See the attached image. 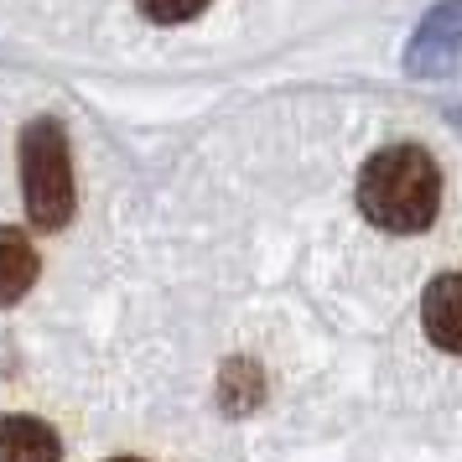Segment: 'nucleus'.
<instances>
[{"label":"nucleus","mask_w":462,"mask_h":462,"mask_svg":"<svg viewBox=\"0 0 462 462\" xmlns=\"http://www.w3.org/2000/svg\"><path fill=\"white\" fill-rule=\"evenodd\" d=\"M441 171L420 146H384L358 171V208L384 234H420L437 218Z\"/></svg>","instance_id":"nucleus-1"},{"label":"nucleus","mask_w":462,"mask_h":462,"mask_svg":"<svg viewBox=\"0 0 462 462\" xmlns=\"http://www.w3.org/2000/svg\"><path fill=\"white\" fill-rule=\"evenodd\" d=\"M457 52H462V0H441L437 11L416 26L405 68L411 73H441V68L457 63Z\"/></svg>","instance_id":"nucleus-3"},{"label":"nucleus","mask_w":462,"mask_h":462,"mask_svg":"<svg viewBox=\"0 0 462 462\" xmlns=\"http://www.w3.org/2000/svg\"><path fill=\"white\" fill-rule=\"evenodd\" d=\"M135 5L156 26H177V22H192L198 11H208V0H135Z\"/></svg>","instance_id":"nucleus-7"},{"label":"nucleus","mask_w":462,"mask_h":462,"mask_svg":"<svg viewBox=\"0 0 462 462\" xmlns=\"http://www.w3.org/2000/svg\"><path fill=\"white\" fill-rule=\"evenodd\" d=\"M115 462H141V457H115Z\"/></svg>","instance_id":"nucleus-8"},{"label":"nucleus","mask_w":462,"mask_h":462,"mask_svg":"<svg viewBox=\"0 0 462 462\" xmlns=\"http://www.w3.org/2000/svg\"><path fill=\"white\" fill-rule=\"evenodd\" d=\"M0 462H63L58 431L32 416H5L0 420Z\"/></svg>","instance_id":"nucleus-5"},{"label":"nucleus","mask_w":462,"mask_h":462,"mask_svg":"<svg viewBox=\"0 0 462 462\" xmlns=\"http://www.w3.org/2000/svg\"><path fill=\"white\" fill-rule=\"evenodd\" d=\"M420 328L441 354H462V271L437 275L420 296Z\"/></svg>","instance_id":"nucleus-4"},{"label":"nucleus","mask_w":462,"mask_h":462,"mask_svg":"<svg viewBox=\"0 0 462 462\" xmlns=\"http://www.w3.org/2000/svg\"><path fill=\"white\" fill-rule=\"evenodd\" d=\"M37 250L22 229H0V307L22 301L32 286H37Z\"/></svg>","instance_id":"nucleus-6"},{"label":"nucleus","mask_w":462,"mask_h":462,"mask_svg":"<svg viewBox=\"0 0 462 462\" xmlns=\"http://www.w3.org/2000/svg\"><path fill=\"white\" fill-rule=\"evenodd\" d=\"M22 192H26V218L37 229H63L73 218V167H68V135L58 120H32L26 125Z\"/></svg>","instance_id":"nucleus-2"}]
</instances>
